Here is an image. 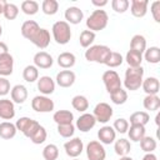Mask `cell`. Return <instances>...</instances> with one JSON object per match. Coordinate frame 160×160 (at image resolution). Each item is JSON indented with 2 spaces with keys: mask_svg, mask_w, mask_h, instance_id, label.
<instances>
[{
  "mask_svg": "<svg viewBox=\"0 0 160 160\" xmlns=\"http://www.w3.org/2000/svg\"><path fill=\"white\" fill-rule=\"evenodd\" d=\"M144 80V68H128L124 78V86L126 90L135 91L141 88Z\"/></svg>",
  "mask_w": 160,
  "mask_h": 160,
  "instance_id": "1",
  "label": "cell"
},
{
  "mask_svg": "<svg viewBox=\"0 0 160 160\" xmlns=\"http://www.w3.org/2000/svg\"><path fill=\"white\" fill-rule=\"evenodd\" d=\"M108 22H109L108 12L102 9H96L86 19V28L88 30L95 32V31L104 30L108 26Z\"/></svg>",
  "mask_w": 160,
  "mask_h": 160,
  "instance_id": "2",
  "label": "cell"
},
{
  "mask_svg": "<svg viewBox=\"0 0 160 160\" xmlns=\"http://www.w3.org/2000/svg\"><path fill=\"white\" fill-rule=\"evenodd\" d=\"M110 54L111 50L106 45H91L85 51V59L90 62H98L105 65Z\"/></svg>",
  "mask_w": 160,
  "mask_h": 160,
  "instance_id": "3",
  "label": "cell"
},
{
  "mask_svg": "<svg viewBox=\"0 0 160 160\" xmlns=\"http://www.w3.org/2000/svg\"><path fill=\"white\" fill-rule=\"evenodd\" d=\"M51 32H52V38L56 41V44H60V45L68 44L71 39V29H70V25L65 20L54 22L51 28Z\"/></svg>",
  "mask_w": 160,
  "mask_h": 160,
  "instance_id": "4",
  "label": "cell"
},
{
  "mask_svg": "<svg viewBox=\"0 0 160 160\" xmlns=\"http://www.w3.org/2000/svg\"><path fill=\"white\" fill-rule=\"evenodd\" d=\"M31 108L36 112H50L54 110L55 104L49 96L38 95L34 96V99L31 100Z\"/></svg>",
  "mask_w": 160,
  "mask_h": 160,
  "instance_id": "5",
  "label": "cell"
},
{
  "mask_svg": "<svg viewBox=\"0 0 160 160\" xmlns=\"http://www.w3.org/2000/svg\"><path fill=\"white\" fill-rule=\"evenodd\" d=\"M112 108L108 104V102H99L95 105L92 115L96 120V122H101V124H106L111 118H112Z\"/></svg>",
  "mask_w": 160,
  "mask_h": 160,
  "instance_id": "6",
  "label": "cell"
},
{
  "mask_svg": "<svg viewBox=\"0 0 160 160\" xmlns=\"http://www.w3.org/2000/svg\"><path fill=\"white\" fill-rule=\"evenodd\" d=\"M15 126H16V129L19 131H21L26 138L30 139V136L35 132V130L40 126V124L36 120H32V119H30L28 116H22V118L16 120Z\"/></svg>",
  "mask_w": 160,
  "mask_h": 160,
  "instance_id": "7",
  "label": "cell"
},
{
  "mask_svg": "<svg viewBox=\"0 0 160 160\" xmlns=\"http://www.w3.org/2000/svg\"><path fill=\"white\" fill-rule=\"evenodd\" d=\"M85 150H86V156L89 160H105V158H106L105 148L98 140L89 141Z\"/></svg>",
  "mask_w": 160,
  "mask_h": 160,
  "instance_id": "8",
  "label": "cell"
},
{
  "mask_svg": "<svg viewBox=\"0 0 160 160\" xmlns=\"http://www.w3.org/2000/svg\"><path fill=\"white\" fill-rule=\"evenodd\" d=\"M102 82L105 85V89L109 94L121 88V80L119 74L115 70H106L102 74Z\"/></svg>",
  "mask_w": 160,
  "mask_h": 160,
  "instance_id": "9",
  "label": "cell"
},
{
  "mask_svg": "<svg viewBox=\"0 0 160 160\" xmlns=\"http://www.w3.org/2000/svg\"><path fill=\"white\" fill-rule=\"evenodd\" d=\"M64 150H65V152H66L68 156H70V158H78L82 152V150H84L82 140L80 138H72V139L68 140L64 144Z\"/></svg>",
  "mask_w": 160,
  "mask_h": 160,
  "instance_id": "10",
  "label": "cell"
},
{
  "mask_svg": "<svg viewBox=\"0 0 160 160\" xmlns=\"http://www.w3.org/2000/svg\"><path fill=\"white\" fill-rule=\"evenodd\" d=\"M95 125H96V120H95L94 115H92V114H89V112H84V114H81V115L78 118L75 126H76L81 132H88V131H90Z\"/></svg>",
  "mask_w": 160,
  "mask_h": 160,
  "instance_id": "11",
  "label": "cell"
},
{
  "mask_svg": "<svg viewBox=\"0 0 160 160\" xmlns=\"http://www.w3.org/2000/svg\"><path fill=\"white\" fill-rule=\"evenodd\" d=\"M75 80H76V75H75L74 71H71V70H61L56 75L55 84H58L60 88H70V86L74 85Z\"/></svg>",
  "mask_w": 160,
  "mask_h": 160,
  "instance_id": "12",
  "label": "cell"
},
{
  "mask_svg": "<svg viewBox=\"0 0 160 160\" xmlns=\"http://www.w3.org/2000/svg\"><path fill=\"white\" fill-rule=\"evenodd\" d=\"M98 139L99 141L104 145H110L116 140V131L114 130L112 126L109 125H104L102 128L99 129L98 131Z\"/></svg>",
  "mask_w": 160,
  "mask_h": 160,
  "instance_id": "13",
  "label": "cell"
},
{
  "mask_svg": "<svg viewBox=\"0 0 160 160\" xmlns=\"http://www.w3.org/2000/svg\"><path fill=\"white\" fill-rule=\"evenodd\" d=\"M64 16H65V21L70 25H78L81 22V20L84 19V12L78 6H69L65 12H64Z\"/></svg>",
  "mask_w": 160,
  "mask_h": 160,
  "instance_id": "14",
  "label": "cell"
},
{
  "mask_svg": "<svg viewBox=\"0 0 160 160\" xmlns=\"http://www.w3.org/2000/svg\"><path fill=\"white\" fill-rule=\"evenodd\" d=\"M55 80L54 79H51L50 76H48V75H44V76H40L39 79H38V90L42 94V95H45V96H48V95H51L54 91H55Z\"/></svg>",
  "mask_w": 160,
  "mask_h": 160,
  "instance_id": "15",
  "label": "cell"
},
{
  "mask_svg": "<svg viewBox=\"0 0 160 160\" xmlns=\"http://www.w3.org/2000/svg\"><path fill=\"white\" fill-rule=\"evenodd\" d=\"M34 65L38 69H49L54 64L52 56L46 51H39L34 55Z\"/></svg>",
  "mask_w": 160,
  "mask_h": 160,
  "instance_id": "16",
  "label": "cell"
},
{
  "mask_svg": "<svg viewBox=\"0 0 160 160\" xmlns=\"http://www.w3.org/2000/svg\"><path fill=\"white\" fill-rule=\"evenodd\" d=\"M15 116V105L10 99H0V118L2 120H11Z\"/></svg>",
  "mask_w": 160,
  "mask_h": 160,
  "instance_id": "17",
  "label": "cell"
},
{
  "mask_svg": "<svg viewBox=\"0 0 160 160\" xmlns=\"http://www.w3.org/2000/svg\"><path fill=\"white\" fill-rule=\"evenodd\" d=\"M148 6H149L148 0H131L130 12L135 18H144L148 12Z\"/></svg>",
  "mask_w": 160,
  "mask_h": 160,
  "instance_id": "18",
  "label": "cell"
},
{
  "mask_svg": "<svg viewBox=\"0 0 160 160\" xmlns=\"http://www.w3.org/2000/svg\"><path fill=\"white\" fill-rule=\"evenodd\" d=\"M35 46H38L39 49H45L49 46L50 44V32L49 30L44 29V28H40L39 31L36 32V35L30 40Z\"/></svg>",
  "mask_w": 160,
  "mask_h": 160,
  "instance_id": "19",
  "label": "cell"
},
{
  "mask_svg": "<svg viewBox=\"0 0 160 160\" xmlns=\"http://www.w3.org/2000/svg\"><path fill=\"white\" fill-rule=\"evenodd\" d=\"M141 88H142V90L145 91L146 95H158V92L160 91L159 79L155 78V76H149V78L142 80Z\"/></svg>",
  "mask_w": 160,
  "mask_h": 160,
  "instance_id": "20",
  "label": "cell"
},
{
  "mask_svg": "<svg viewBox=\"0 0 160 160\" xmlns=\"http://www.w3.org/2000/svg\"><path fill=\"white\" fill-rule=\"evenodd\" d=\"M14 70V58L10 52L0 58V76L6 78L12 74Z\"/></svg>",
  "mask_w": 160,
  "mask_h": 160,
  "instance_id": "21",
  "label": "cell"
},
{
  "mask_svg": "<svg viewBox=\"0 0 160 160\" xmlns=\"http://www.w3.org/2000/svg\"><path fill=\"white\" fill-rule=\"evenodd\" d=\"M39 29H40V26H39V24L36 21H34V20H26V21L22 22L20 31H21V35L25 39L31 40L36 35V32L39 31Z\"/></svg>",
  "mask_w": 160,
  "mask_h": 160,
  "instance_id": "22",
  "label": "cell"
},
{
  "mask_svg": "<svg viewBox=\"0 0 160 160\" xmlns=\"http://www.w3.org/2000/svg\"><path fill=\"white\" fill-rule=\"evenodd\" d=\"M10 96H11V101L12 102H16V104H22L25 102V100L28 99V89L21 85V84H18L15 86L11 88L10 90Z\"/></svg>",
  "mask_w": 160,
  "mask_h": 160,
  "instance_id": "23",
  "label": "cell"
},
{
  "mask_svg": "<svg viewBox=\"0 0 160 160\" xmlns=\"http://www.w3.org/2000/svg\"><path fill=\"white\" fill-rule=\"evenodd\" d=\"M56 62H58V65H59L60 68H62V69H70V68H72V66L75 65L76 58H75V55H74L72 52H70V51H64V52H61V54L58 56Z\"/></svg>",
  "mask_w": 160,
  "mask_h": 160,
  "instance_id": "24",
  "label": "cell"
},
{
  "mask_svg": "<svg viewBox=\"0 0 160 160\" xmlns=\"http://www.w3.org/2000/svg\"><path fill=\"white\" fill-rule=\"evenodd\" d=\"M52 120L56 122V125H66L72 124L74 114L69 110H58L52 115Z\"/></svg>",
  "mask_w": 160,
  "mask_h": 160,
  "instance_id": "25",
  "label": "cell"
},
{
  "mask_svg": "<svg viewBox=\"0 0 160 160\" xmlns=\"http://www.w3.org/2000/svg\"><path fill=\"white\" fill-rule=\"evenodd\" d=\"M16 126L15 124L10 121H2L0 122V138L4 140H10L16 135Z\"/></svg>",
  "mask_w": 160,
  "mask_h": 160,
  "instance_id": "26",
  "label": "cell"
},
{
  "mask_svg": "<svg viewBox=\"0 0 160 160\" xmlns=\"http://www.w3.org/2000/svg\"><path fill=\"white\" fill-rule=\"evenodd\" d=\"M128 135H129V139L131 141L139 142L146 135V129H145L144 125H135V124H132L128 129Z\"/></svg>",
  "mask_w": 160,
  "mask_h": 160,
  "instance_id": "27",
  "label": "cell"
},
{
  "mask_svg": "<svg viewBox=\"0 0 160 160\" xmlns=\"http://www.w3.org/2000/svg\"><path fill=\"white\" fill-rule=\"evenodd\" d=\"M114 150H115V154H118L120 158L121 156H128L130 150H131V144L128 139H118L114 141Z\"/></svg>",
  "mask_w": 160,
  "mask_h": 160,
  "instance_id": "28",
  "label": "cell"
},
{
  "mask_svg": "<svg viewBox=\"0 0 160 160\" xmlns=\"http://www.w3.org/2000/svg\"><path fill=\"white\" fill-rule=\"evenodd\" d=\"M125 61L129 65V68H139L142 62V54L130 49L125 55Z\"/></svg>",
  "mask_w": 160,
  "mask_h": 160,
  "instance_id": "29",
  "label": "cell"
},
{
  "mask_svg": "<svg viewBox=\"0 0 160 160\" xmlns=\"http://www.w3.org/2000/svg\"><path fill=\"white\" fill-rule=\"evenodd\" d=\"M142 59H145L149 64H159L160 62V49L158 46L146 48V50L144 51Z\"/></svg>",
  "mask_w": 160,
  "mask_h": 160,
  "instance_id": "30",
  "label": "cell"
},
{
  "mask_svg": "<svg viewBox=\"0 0 160 160\" xmlns=\"http://www.w3.org/2000/svg\"><path fill=\"white\" fill-rule=\"evenodd\" d=\"M71 105L72 108L79 111V112H85L89 109V100L84 95H75L71 99Z\"/></svg>",
  "mask_w": 160,
  "mask_h": 160,
  "instance_id": "31",
  "label": "cell"
},
{
  "mask_svg": "<svg viewBox=\"0 0 160 160\" xmlns=\"http://www.w3.org/2000/svg\"><path fill=\"white\" fill-rule=\"evenodd\" d=\"M130 49L142 54L146 50V39L140 34L134 35L130 40Z\"/></svg>",
  "mask_w": 160,
  "mask_h": 160,
  "instance_id": "32",
  "label": "cell"
},
{
  "mask_svg": "<svg viewBox=\"0 0 160 160\" xmlns=\"http://www.w3.org/2000/svg\"><path fill=\"white\" fill-rule=\"evenodd\" d=\"M130 125H146L150 121V115L146 111H135L130 115Z\"/></svg>",
  "mask_w": 160,
  "mask_h": 160,
  "instance_id": "33",
  "label": "cell"
},
{
  "mask_svg": "<svg viewBox=\"0 0 160 160\" xmlns=\"http://www.w3.org/2000/svg\"><path fill=\"white\" fill-rule=\"evenodd\" d=\"M22 78L26 82H35L39 79V69L35 65H28L22 70Z\"/></svg>",
  "mask_w": 160,
  "mask_h": 160,
  "instance_id": "34",
  "label": "cell"
},
{
  "mask_svg": "<svg viewBox=\"0 0 160 160\" xmlns=\"http://www.w3.org/2000/svg\"><path fill=\"white\" fill-rule=\"evenodd\" d=\"M142 105L149 111H158L160 108V98L158 95H146L142 100Z\"/></svg>",
  "mask_w": 160,
  "mask_h": 160,
  "instance_id": "35",
  "label": "cell"
},
{
  "mask_svg": "<svg viewBox=\"0 0 160 160\" xmlns=\"http://www.w3.org/2000/svg\"><path fill=\"white\" fill-rule=\"evenodd\" d=\"M95 38H96L95 32H92V31H90V30H82V31L80 32V36H79L80 45H81L82 48L88 49V48H90L91 44L94 42Z\"/></svg>",
  "mask_w": 160,
  "mask_h": 160,
  "instance_id": "36",
  "label": "cell"
},
{
  "mask_svg": "<svg viewBox=\"0 0 160 160\" xmlns=\"http://www.w3.org/2000/svg\"><path fill=\"white\" fill-rule=\"evenodd\" d=\"M41 10L45 15H55L59 10V2L56 0H44L41 4Z\"/></svg>",
  "mask_w": 160,
  "mask_h": 160,
  "instance_id": "37",
  "label": "cell"
},
{
  "mask_svg": "<svg viewBox=\"0 0 160 160\" xmlns=\"http://www.w3.org/2000/svg\"><path fill=\"white\" fill-rule=\"evenodd\" d=\"M110 99L115 105H122L128 100V92H126V90L120 88V89H118L110 94Z\"/></svg>",
  "mask_w": 160,
  "mask_h": 160,
  "instance_id": "38",
  "label": "cell"
},
{
  "mask_svg": "<svg viewBox=\"0 0 160 160\" xmlns=\"http://www.w3.org/2000/svg\"><path fill=\"white\" fill-rule=\"evenodd\" d=\"M42 158L45 160H56L59 158V148L55 144H48L42 149Z\"/></svg>",
  "mask_w": 160,
  "mask_h": 160,
  "instance_id": "39",
  "label": "cell"
},
{
  "mask_svg": "<svg viewBox=\"0 0 160 160\" xmlns=\"http://www.w3.org/2000/svg\"><path fill=\"white\" fill-rule=\"evenodd\" d=\"M139 142H140V148H141V150L145 151V152H152V151L156 149V146H158L156 140H155L154 138H151V136H146V135H145Z\"/></svg>",
  "mask_w": 160,
  "mask_h": 160,
  "instance_id": "40",
  "label": "cell"
},
{
  "mask_svg": "<svg viewBox=\"0 0 160 160\" xmlns=\"http://www.w3.org/2000/svg\"><path fill=\"white\" fill-rule=\"evenodd\" d=\"M21 11L26 15H35L39 11V4L35 0H25L21 2Z\"/></svg>",
  "mask_w": 160,
  "mask_h": 160,
  "instance_id": "41",
  "label": "cell"
},
{
  "mask_svg": "<svg viewBox=\"0 0 160 160\" xmlns=\"http://www.w3.org/2000/svg\"><path fill=\"white\" fill-rule=\"evenodd\" d=\"M46 138H48V132H46L45 128L40 125V126L35 130V132L30 136V140H31L34 144L40 145V144H42V142L46 140Z\"/></svg>",
  "mask_w": 160,
  "mask_h": 160,
  "instance_id": "42",
  "label": "cell"
},
{
  "mask_svg": "<svg viewBox=\"0 0 160 160\" xmlns=\"http://www.w3.org/2000/svg\"><path fill=\"white\" fill-rule=\"evenodd\" d=\"M124 62V58L120 52H116V51H111V54L109 55L105 65L109 66V68H118L120 66L121 64Z\"/></svg>",
  "mask_w": 160,
  "mask_h": 160,
  "instance_id": "43",
  "label": "cell"
},
{
  "mask_svg": "<svg viewBox=\"0 0 160 160\" xmlns=\"http://www.w3.org/2000/svg\"><path fill=\"white\" fill-rule=\"evenodd\" d=\"M18 14H19V8L15 4H12V2H6L5 9H4V12H2V15L5 16V19L14 20V19H16Z\"/></svg>",
  "mask_w": 160,
  "mask_h": 160,
  "instance_id": "44",
  "label": "cell"
},
{
  "mask_svg": "<svg viewBox=\"0 0 160 160\" xmlns=\"http://www.w3.org/2000/svg\"><path fill=\"white\" fill-rule=\"evenodd\" d=\"M130 6L129 0H112L111 1V8L115 12L118 14H124Z\"/></svg>",
  "mask_w": 160,
  "mask_h": 160,
  "instance_id": "45",
  "label": "cell"
},
{
  "mask_svg": "<svg viewBox=\"0 0 160 160\" xmlns=\"http://www.w3.org/2000/svg\"><path fill=\"white\" fill-rule=\"evenodd\" d=\"M75 132V126L74 124H66V125H58V134L61 138L69 139L74 135Z\"/></svg>",
  "mask_w": 160,
  "mask_h": 160,
  "instance_id": "46",
  "label": "cell"
},
{
  "mask_svg": "<svg viewBox=\"0 0 160 160\" xmlns=\"http://www.w3.org/2000/svg\"><path fill=\"white\" fill-rule=\"evenodd\" d=\"M114 130L116 132H120V134H125L128 132V129H129V121L124 118H119L114 121V125H112Z\"/></svg>",
  "mask_w": 160,
  "mask_h": 160,
  "instance_id": "47",
  "label": "cell"
},
{
  "mask_svg": "<svg viewBox=\"0 0 160 160\" xmlns=\"http://www.w3.org/2000/svg\"><path fill=\"white\" fill-rule=\"evenodd\" d=\"M150 12L156 22H160V1H152L150 5Z\"/></svg>",
  "mask_w": 160,
  "mask_h": 160,
  "instance_id": "48",
  "label": "cell"
},
{
  "mask_svg": "<svg viewBox=\"0 0 160 160\" xmlns=\"http://www.w3.org/2000/svg\"><path fill=\"white\" fill-rule=\"evenodd\" d=\"M11 88H10V81L6 78L0 76V96H5L10 92Z\"/></svg>",
  "mask_w": 160,
  "mask_h": 160,
  "instance_id": "49",
  "label": "cell"
},
{
  "mask_svg": "<svg viewBox=\"0 0 160 160\" xmlns=\"http://www.w3.org/2000/svg\"><path fill=\"white\" fill-rule=\"evenodd\" d=\"M8 52H9V48H8V45H6L5 42L0 41V58L4 56V55L8 54Z\"/></svg>",
  "mask_w": 160,
  "mask_h": 160,
  "instance_id": "50",
  "label": "cell"
},
{
  "mask_svg": "<svg viewBox=\"0 0 160 160\" xmlns=\"http://www.w3.org/2000/svg\"><path fill=\"white\" fill-rule=\"evenodd\" d=\"M91 4L94 6H98L100 9V8L105 6V5H108V0H101V1H99V0H91Z\"/></svg>",
  "mask_w": 160,
  "mask_h": 160,
  "instance_id": "51",
  "label": "cell"
},
{
  "mask_svg": "<svg viewBox=\"0 0 160 160\" xmlns=\"http://www.w3.org/2000/svg\"><path fill=\"white\" fill-rule=\"evenodd\" d=\"M141 160H158V158H156V155L152 154V152H146V154L142 156Z\"/></svg>",
  "mask_w": 160,
  "mask_h": 160,
  "instance_id": "52",
  "label": "cell"
},
{
  "mask_svg": "<svg viewBox=\"0 0 160 160\" xmlns=\"http://www.w3.org/2000/svg\"><path fill=\"white\" fill-rule=\"evenodd\" d=\"M5 5H6V1H5V0H0V15H1L2 12H4Z\"/></svg>",
  "mask_w": 160,
  "mask_h": 160,
  "instance_id": "53",
  "label": "cell"
},
{
  "mask_svg": "<svg viewBox=\"0 0 160 160\" xmlns=\"http://www.w3.org/2000/svg\"><path fill=\"white\" fill-rule=\"evenodd\" d=\"M119 160H134V159H132V158H130V156L128 155V156H121Z\"/></svg>",
  "mask_w": 160,
  "mask_h": 160,
  "instance_id": "54",
  "label": "cell"
},
{
  "mask_svg": "<svg viewBox=\"0 0 160 160\" xmlns=\"http://www.w3.org/2000/svg\"><path fill=\"white\" fill-rule=\"evenodd\" d=\"M159 118H160V115L156 114V116H155V122H156V125H159Z\"/></svg>",
  "mask_w": 160,
  "mask_h": 160,
  "instance_id": "55",
  "label": "cell"
},
{
  "mask_svg": "<svg viewBox=\"0 0 160 160\" xmlns=\"http://www.w3.org/2000/svg\"><path fill=\"white\" fill-rule=\"evenodd\" d=\"M2 35V28H1V25H0V36Z\"/></svg>",
  "mask_w": 160,
  "mask_h": 160,
  "instance_id": "56",
  "label": "cell"
},
{
  "mask_svg": "<svg viewBox=\"0 0 160 160\" xmlns=\"http://www.w3.org/2000/svg\"><path fill=\"white\" fill-rule=\"evenodd\" d=\"M72 160H80V159H78V158H72Z\"/></svg>",
  "mask_w": 160,
  "mask_h": 160,
  "instance_id": "57",
  "label": "cell"
}]
</instances>
